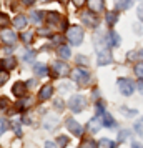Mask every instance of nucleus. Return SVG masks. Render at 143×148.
<instances>
[{
	"label": "nucleus",
	"mask_w": 143,
	"mask_h": 148,
	"mask_svg": "<svg viewBox=\"0 0 143 148\" xmlns=\"http://www.w3.org/2000/svg\"><path fill=\"white\" fill-rule=\"evenodd\" d=\"M67 38L72 45H80L83 42V28L78 27V25H72V27L67 30Z\"/></svg>",
	"instance_id": "1"
},
{
	"label": "nucleus",
	"mask_w": 143,
	"mask_h": 148,
	"mask_svg": "<svg viewBox=\"0 0 143 148\" xmlns=\"http://www.w3.org/2000/svg\"><path fill=\"white\" fill-rule=\"evenodd\" d=\"M87 107V98L82 95H73L70 100H68V108L73 112V113H82Z\"/></svg>",
	"instance_id": "2"
},
{
	"label": "nucleus",
	"mask_w": 143,
	"mask_h": 148,
	"mask_svg": "<svg viewBox=\"0 0 143 148\" xmlns=\"http://www.w3.org/2000/svg\"><path fill=\"white\" fill-rule=\"evenodd\" d=\"M72 78H73V82H75L78 87H85L90 82V73L87 70H83V68H77V70H73V73H72Z\"/></svg>",
	"instance_id": "3"
},
{
	"label": "nucleus",
	"mask_w": 143,
	"mask_h": 148,
	"mask_svg": "<svg viewBox=\"0 0 143 148\" xmlns=\"http://www.w3.org/2000/svg\"><path fill=\"white\" fill-rule=\"evenodd\" d=\"M118 90L122 92V95L130 97L135 90V83L130 80V78H118Z\"/></svg>",
	"instance_id": "4"
},
{
	"label": "nucleus",
	"mask_w": 143,
	"mask_h": 148,
	"mask_svg": "<svg viewBox=\"0 0 143 148\" xmlns=\"http://www.w3.org/2000/svg\"><path fill=\"white\" fill-rule=\"evenodd\" d=\"M52 70L55 72V77H67V75H70V67H68L65 62H60V60H57L52 65Z\"/></svg>",
	"instance_id": "5"
},
{
	"label": "nucleus",
	"mask_w": 143,
	"mask_h": 148,
	"mask_svg": "<svg viewBox=\"0 0 143 148\" xmlns=\"http://www.w3.org/2000/svg\"><path fill=\"white\" fill-rule=\"evenodd\" d=\"M65 127L68 128V132H72L75 136H82L83 135V127L77 120H73V118H67L65 120Z\"/></svg>",
	"instance_id": "6"
},
{
	"label": "nucleus",
	"mask_w": 143,
	"mask_h": 148,
	"mask_svg": "<svg viewBox=\"0 0 143 148\" xmlns=\"http://www.w3.org/2000/svg\"><path fill=\"white\" fill-rule=\"evenodd\" d=\"M82 22L87 25V27H96L98 25V18H96V15L95 12H92V10H88V12H82Z\"/></svg>",
	"instance_id": "7"
},
{
	"label": "nucleus",
	"mask_w": 143,
	"mask_h": 148,
	"mask_svg": "<svg viewBox=\"0 0 143 148\" xmlns=\"http://www.w3.org/2000/svg\"><path fill=\"white\" fill-rule=\"evenodd\" d=\"M2 42H3V45L14 47L15 42H17V35L12 30H8V28H2Z\"/></svg>",
	"instance_id": "8"
},
{
	"label": "nucleus",
	"mask_w": 143,
	"mask_h": 148,
	"mask_svg": "<svg viewBox=\"0 0 143 148\" xmlns=\"http://www.w3.org/2000/svg\"><path fill=\"white\" fill-rule=\"evenodd\" d=\"M87 7H88V10L96 14V12H102L105 8V2L103 0H87Z\"/></svg>",
	"instance_id": "9"
},
{
	"label": "nucleus",
	"mask_w": 143,
	"mask_h": 148,
	"mask_svg": "<svg viewBox=\"0 0 143 148\" xmlns=\"http://www.w3.org/2000/svg\"><path fill=\"white\" fill-rule=\"evenodd\" d=\"M27 83H23V82H17L14 87H12V93L15 95V97H18V98H22L23 95H25V92H27Z\"/></svg>",
	"instance_id": "10"
},
{
	"label": "nucleus",
	"mask_w": 143,
	"mask_h": 148,
	"mask_svg": "<svg viewBox=\"0 0 143 148\" xmlns=\"http://www.w3.org/2000/svg\"><path fill=\"white\" fill-rule=\"evenodd\" d=\"M52 95H53V87L52 85H43V87L40 88V93H38V98H40L42 101L48 100V98H52Z\"/></svg>",
	"instance_id": "11"
},
{
	"label": "nucleus",
	"mask_w": 143,
	"mask_h": 148,
	"mask_svg": "<svg viewBox=\"0 0 143 148\" xmlns=\"http://www.w3.org/2000/svg\"><path fill=\"white\" fill-rule=\"evenodd\" d=\"M17 67V58L15 57H5L2 60V70H12V68Z\"/></svg>",
	"instance_id": "12"
},
{
	"label": "nucleus",
	"mask_w": 143,
	"mask_h": 148,
	"mask_svg": "<svg viewBox=\"0 0 143 148\" xmlns=\"http://www.w3.org/2000/svg\"><path fill=\"white\" fill-rule=\"evenodd\" d=\"M100 118L98 116H95V118H92V120L88 121V125H87V130H88L90 133H96L98 130H100Z\"/></svg>",
	"instance_id": "13"
},
{
	"label": "nucleus",
	"mask_w": 143,
	"mask_h": 148,
	"mask_svg": "<svg viewBox=\"0 0 143 148\" xmlns=\"http://www.w3.org/2000/svg\"><path fill=\"white\" fill-rule=\"evenodd\" d=\"M102 125L103 127H107V128H113L116 125L115 120H113V116H112L108 112H105V113L102 115Z\"/></svg>",
	"instance_id": "14"
},
{
	"label": "nucleus",
	"mask_w": 143,
	"mask_h": 148,
	"mask_svg": "<svg viewBox=\"0 0 143 148\" xmlns=\"http://www.w3.org/2000/svg\"><path fill=\"white\" fill-rule=\"evenodd\" d=\"M34 72L37 77H45V75H48V67L43 63H37V65H34Z\"/></svg>",
	"instance_id": "15"
},
{
	"label": "nucleus",
	"mask_w": 143,
	"mask_h": 148,
	"mask_svg": "<svg viewBox=\"0 0 143 148\" xmlns=\"http://www.w3.org/2000/svg\"><path fill=\"white\" fill-rule=\"evenodd\" d=\"M127 58H128V60H140V62H143V50H140V48L131 50V52L127 53Z\"/></svg>",
	"instance_id": "16"
},
{
	"label": "nucleus",
	"mask_w": 143,
	"mask_h": 148,
	"mask_svg": "<svg viewBox=\"0 0 143 148\" xmlns=\"http://www.w3.org/2000/svg\"><path fill=\"white\" fill-rule=\"evenodd\" d=\"M60 20H63L60 17V14H57V12H47V22L50 25H53V23H60Z\"/></svg>",
	"instance_id": "17"
},
{
	"label": "nucleus",
	"mask_w": 143,
	"mask_h": 148,
	"mask_svg": "<svg viewBox=\"0 0 143 148\" xmlns=\"http://www.w3.org/2000/svg\"><path fill=\"white\" fill-rule=\"evenodd\" d=\"M14 25L17 28H25V25H27V17H25V15H17V17H15L14 18Z\"/></svg>",
	"instance_id": "18"
},
{
	"label": "nucleus",
	"mask_w": 143,
	"mask_h": 148,
	"mask_svg": "<svg viewBox=\"0 0 143 148\" xmlns=\"http://www.w3.org/2000/svg\"><path fill=\"white\" fill-rule=\"evenodd\" d=\"M105 18H107V23H108L110 27H113L116 23V20H118V14L113 12V10H110V12H107V17Z\"/></svg>",
	"instance_id": "19"
},
{
	"label": "nucleus",
	"mask_w": 143,
	"mask_h": 148,
	"mask_svg": "<svg viewBox=\"0 0 143 148\" xmlns=\"http://www.w3.org/2000/svg\"><path fill=\"white\" fill-rule=\"evenodd\" d=\"M70 55H72L70 47H67V45H60L58 47V57L60 58H70Z\"/></svg>",
	"instance_id": "20"
},
{
	"label": "nucleus",
	"mask_w": 143,
	"mask_h": 148,
	"mask_svg": "<svg viewBox=\"0 0 143 148\" xmlns=\"http://www.w3.org/2000/svg\"><path fill=\"white\" fill-rule=\"evenodd\" d=\"M108 42H110V47H118L120 45V37L116 35V32H110L108 34Z\"/></svg>",
	"instance_id": "21"
},
{
	"label": "nucleus",
	"mask_w": 143,
	"mask_h": 148,
	"mask_svg": "<svg viewBox=\"0 0 143 148\" xmlns=\"http://www.w3.org/2000/svg\"><path fill=\"white\" fill-rule=\"evenodd\" d=\"M30 17H32V22L38 25V23H42L43 17H47V14H43V12H38V10H37V12H32V15H30Z\"/></svg>",
	"instance_id": "22"
},
{
	"label": "nucleus",
	"mask_w": 143,
	"mask_h": 148,
	"mask_svg": "<svg viewBox=\"0 0 143 148\" xmlns=\"http://www.w3.org/2000/svg\"><path fill=\"white\" fill-rule=\"evenodd\" d=\"M131 5V0H115V8L116 10H125Z\"/></svg>",
	"instance_id": "23"
},
{
	"label": "nucleus",
	"mask_w": 143,
	"mask_h": 148,
	"mask_svg": "<svg viewBox=\"0 0 143 148\" xmlns=\"http://www.w3.org/2000/svg\"><path fill=\"white\" fill-rule=\"evenodd\" d=\"M115 141H112L110 138H102L98 141V148H115Z\"/></svg>",
	"instance_id": "24"
},
{
	"label": "nucleus",
	"mask_w": 143,
	"mask_h": 148,
	"mask_svg": "<svg viewBox=\"0 0 143 148\" xmlns=\"http://www.w3.org/2000/svg\"><path fill=\"white\" fill-rule=\"evenodd\" d=\"M57 123H58V118H57V116H52V118L45 120V128H48V130H53V128L57 127Z\"/></svg>",
	"instance_id": "25"
},
{
	"label": "nucleus",
	"mask_w": 143,
	"mask_h": 148,
	"mask_svg": "<svg viewBox=\"0 0 143 148\" xmlns=\"http://www.w3.org/2000/svg\"><path fill=\"white\" fill-rule=\"evenodd\" d=\"M20 38L25 42L27 45H30V42L34 40V32H25V34H22V35H20Z\"/></svg>",
	"instance_id": "26"
},
{
	"label": "nucleus",
	"mask_w": 143,
	"mask_h": 148,
	"mask_svg": "<svg viewBox=\"0 0 143 148\" xmlns=\"http://www.w3.org/2000/svg\"><path fill=\"white\" fill-rule=\"evenodd\" d=\"M135 75L138 78H143V62H140V63L135 65Z\"/></svg>",
	"instance_id": "27"
},
{
	"label": "nucleus",
	"mask_w": 143,
	"mask_h": 148,
	"mask_svg": "<svg viewBox=\"0 0 143 148\" xmlns=\"http://www.w3.org/2000/svg\"><path fill=\"white\" fill-rule=\"evenodd\" d=\"M57 145L60 148H65L68 145V138L65 136V135H62V136H58V140H57Z\"/></svg>",
	"instance_id": "28"
},
{
	"label": "nucleus",
	"mask_w": 143,
	"mask_h": 148,
	"mask_svg": "<svg viewBox=\"0 0 143 148\" xmlns=\"http://www.w3.org/2000/svg\"><path fill=\"white\" fill-rule=\"evenodd\" d=\"M135 130H136V133L140 135V136H143V116L140 118V121L135 123Z\"/></svg>",
	"instance_id": "29"
},
{
	"label": "nucleus",
	"mask_w": 143,
	"mask_h": 148,
	"mask_svg": "<svg viewBox=\"0 0 143 148\" xmlns=\"http://www.w3.org/2000/svg\"><path fill=\"white\" fill-rule=\"evenodd\" d=\"M82 148H98V143H95L93 140H87L82 143Z\"/></svg>",
	"instance_id": "30"
},
{
	"label": "nucleus",
	"mask_w": 143,
	"mask_h": 148,
	"mask_svg": "<svg viewBox=\"0 0 143 148\" xmlns=\"http://www.w3.org/2000/svg\"><path fill=\"white\" fill-rule=\"evenodd\" d=\"M8 128H10V123H8V120L5 118V116H2V128H0V132H2V133H5Z\"/></svg>",
	"instance_id": "31"
},
{
	"label": "nucleus",
	"mask_w": 143,
	"mask_h": 148,
	"mask_svg": "<svg viewBox=\"0 0 143 148\" xmlns=\"http://www.w3.org/2000/svg\"><path fill=\"white\" fill-rule=\"evenodd\" d=\"M128 136H130V132H128V130H122V132L118 133V141H125Z\"/></svg>",
	"instance_id": "32"
},
{
	"label": "nucleus",
	"mask_w": 143,
	"mask_h": 148,
	"mask_svg": "<svg viewBox=\"0 0 143 148\" xmlns=\"http://www.w3.org/2000/svg\"><path fill=\"white\" fill-rule=\"evenodd\" d=\"M8 80V73L7 70H2V77H0V85H5V82Z\"/></svg>",
	"instance_id": "33"
},
{
	"label": "nucleus",
	"mask_w": 143,
	"mask_h": 148,
	"mask_svg": "<svg viewBox=\"0 0 143 148\" xmlns=\"http://www.w3.org/2000/svg\"><path fill=\"white\" fill-rule=\"evenodd\" d=\"M77 63H80V65H87V63H88V58L83 57V55H78V57H77Z\"/></svg>",
	"instance_id": "34"
},
{
	"label": "nucleus",
	"mask_w": 143,
	"mask_h": 148,
	"mask_svg": "<svg viewBox=\"0 0 143 148\" xmlns=\"http://www.w3.org/2000/svg\"><path fill=\"white\" fill-rule=\"evenodd\" d=\"M35 58V52H27V53L23 55V60L25 62H32Z\"/></svg>",
	"instance_id": "35"
},
{
	"label": "nucleus",
	"mask_w": 143,
	"mask_h": 148,
	"mask_svg": "<svg viewBox=\"0 0 143 148\" xmlns=\"http://www.w3.org/2000/svg\"><path fill=\"white\" fill-rule=\"evenodd\" d=\"M123 110V115H127V116H133L136 115V110H127V108H122Z\"/></svg>",
	"instance_id": "36"
},
{
	"label": "nucleus",
	"mask_w": 143,
	"mask_h": 148,
	"mask_svg": "<svg viewBox=\"0 0 143 148\" xmlns=\"http://www.w3.org/2000/svg\"><path fill=\"white\" fill-rule=\"evenodd\" d=\"M53 103H55V108H58L60 112H62V110H63V107H65V103H63V101H62V100H55Z\"/></svg>",
	"instance_id": "37"
},
{
	"label": "nucleus",
	"mask_w": 143,
	"mask_h": 148,
	"mask_svg": "<svg viewBox=\"0 0 143 148\" xmlns=\"http://www.w3.org/2000/svg\"><path fill=\"white\" fill-rule=\"evenodd\" d=\"M96 113H98V115H103V113H105V110H103V105L100 103V101H96Z\"/></svg>",
	"instance_id": "38"
},
{
	"label": "nucleus",
	"mask_w": 143,
	"mask_h": 148,
	"mask_svg": "<svg viewBox=\"0 0 143 148\" xmlns=\"http://www.w3.org/2000/svg\"><path fill=\"white\" fill-rule=\"evenodd\" d=\"M136 14H138V18L143 22V3H140V7H138V10H136Z\"/></svg>",
	"instance_id": "39"
},
{
	"label": "nucleus",
	"mask_w": 143,
	"mask_h": 148,
	"mask_svg": "<svg viewBox=\"0 0 143 148\" xmlns=\"http://www.w3.org/2000/svg\"><path fill=\"white\" fill-rule=\"evenodd\" d=\"M5 25H8V17L5 14H2V28H5Z\"/></svg>",
	"instance_id": "40"
},
{
	"label": "nucleus",
	"mask_w": 143,
	"mask_h": 148,
	"mask_svg": "<svg viewBox=\"0 0 143 148\" xmlns=\"http://www.w3.org/2000/svg\"><path fill=\"white\" fill-rule=\"evenodd\" d=\"M14 130H15V135H17V136H20L22 135V128L18 127V123H15L14 125Z\"/></svg>",
	"instance_id": "41"
},
{
	"label": "nucleus",
	"mask_w": 143,
	"mask_h": 148,
	"mask_svg": "<svg viewBox=\"0 0 143 148\" xmlns=\"http://www.w3.org/2000/svg\"><path fill=\"white\" fill-rule=\"evenodd\" d=\"M45 148H58V145H55L53 141H45Z\"/></svg>",
	"instance_id": "42"
},
{
	"label": "nucleus",
	"mask_w": 143,
	"mask_h": 148,
	"mask_svg": "<svg viewBox=\"0 0 143 148\" xmlns=\"http://www.w3.org/2000/svg\"><path fill=\"white\" fill-rule=\"evenodd\" d=\"M34 2H35V0H22V3H23V5H34Z\"/></svg>",
	"instance_id": "43"
},
{
	"label": "nucleus",
	"mask_w": 143,
	"mask_h": 148,
	"mask_svg": "<svg viewBox=\"0 0 143 148\" xmlns=\"http://www.w3.org/2000/svg\"><path fill=\"white\" fill-rule=\"evenodd\" d=\"M138 90L143 93V78H140V82H138Z\"/></svg>",
	"instance_id": "44"
},
{
	"label": "nucleus",
	"mask_w": 143,
	"mask_h": 148,
	"mask_svg": "<svg viewBox=\"0 0 143 148\" xmlns=\"http://www.w3.org/2000/svg\"><path fill=\"white\" fill-rule=\"evenodd\" d=\"M131 148H143V145H140V143H138V141H135V143H133V145H131Z\"/></svg>",
	"instance_id": "45"
},
{
	"label": "nucleus",
	"mask_w": 143,
	"mask_h": 148,
	"mask_svg": "<svg viewBox=\"0 0 143 148\" xmlns=\"http://www.w3.org/2000/svg\"><path fill=\"white\" fill-rule=\"evenodd\" d=\"M73 2H75V5H77V7H80V5L83 3V0H73Z\"/></svg>",
	"instance_id": "46"
},
{
	"label": "nucleus",
	"mask_w": 143,
	"mask_h": 148,
	"mask_svg": "<svg viewBox=\"0 0 143 148\" xmlns=\"http://www.w3.org/2000/svg\"><path fill=\"white\" fill-rule=\"evenodd\" d=\"M58 2H60V3H63V5H67V3H68V0H58Z\"/></svg>",
	"instance_id": "47"
},
{
	"label": "nucleus",
	"mask_w": 143,
	"mask_h": 148,
	"mask_svg": "<svg viewBox=\"0 0 143 148\" xmlns=\"http://www.w3.org/2000/svg\"><path fill=\"white\" fill-rule=\"evenodd\" d=\"M47 2H50V0H47Z\"/></svg>",
	"instance_id": "48"
}]
</instances>
